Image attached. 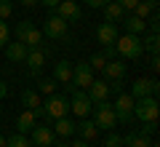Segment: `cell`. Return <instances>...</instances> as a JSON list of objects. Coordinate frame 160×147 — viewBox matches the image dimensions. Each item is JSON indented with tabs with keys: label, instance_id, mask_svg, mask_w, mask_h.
Segmentation results:
<instances>
[{
	"label": "cell",
	"instance_id": "cell-1",
	"mask_svg": "<svg viewBox=\"0 0 160 147\" xmlns=\"http://www.w3.org/2000/svg\"><path fill=\"white\" fill-rule=\"evenodd\" d=\"M115 51L120 54L123 59H142L144 54V45H142V38L139 35H118V40H115Z\"/></svg>",
	"mask_w": 160,
	"mask_h": 147
},
{
	"label": "cell",
	"instance_id": "cell-2",
	"mask_svg": "<svg viewBox=\"0 0 160 147\" xmlns=\"http://www.w3.org/2000/svg\"><path fill=\"white\" fill-rule=\"evenodd\" d=\"M91 113H93V123L96 129H104V131H112L118 126V118H115V107L104 99V102H93L91 104Z\"/></svg>",
	"mask_w": 160,
	"mask_h": 147
},
{
	"label": "cell",
	"instance_id": "cell-3",
	"mask_svg": "<svg viewBox=\"0 0 160 147\" xmlns=\"http://www.w3.org/2000/svg\"><path fill=\"white\" fill-rule=\"evenodd\" d=\"M158 96H142V99H133V118L142 120V123H152L158 120Z\"/></svg>",
	"mask_w": 160,
	"mask_h": 147
},
{
	"label": "cell",
	"instance_id": "cell-4",
	"mask_svg": "<svg viewBox=\"0 0 160 147\" xmlns=\"http://www.w3.org/2000/svg\"><path fill=\"white\" fill-rule=\"evenodd\" d=\"M16 40H22L27 48H40V43H43V32H40L29 19H24V22L16 24Z\"/></svg>",
	"mask_w": 160,
	"mask_h": 147
},
{
	"label": "cell",
	"instance_id": "cell-5",
	"mask_svg": "<svg viewBox=\"0 0 160 147\" xmlns=\"http://www.w3.org/2000/svg\"><path fill=\"white\" fill-rule=\"evenodd\" d=\"M43 110H46V118H64V115H69V99L64 94H51L43 102Z\"/></svg>",
	"mask_w": 160,
	"mask_h": 147
},
{
	"label": "cell",
	"instance_id": "cell-6",
	"mask_svg": "<svg viewBox=\"0 0 160 147\" xmlns=\"http://www.w3.org/2000/svg\"><path fill=\"white\" fill-rule=\"evenodd\" d=\"M115 118H118V123H131L133 120V96L126 94V91H120L118 96H115Z\"/></svg>",
	"mask_w": 160,
	"mask_h": 147
},
{
	"label": "cell",
	"instance_id": "cell-7",
	"mask_svg": "<svg viewBox=\"0 0 160 147\" xmlns=\"http://www.w3.org/2000/svg\"><path fill=\"white\" fill-rule=\"evenodd\" d=\"M69 83H72V88H83L86 91L88 86L93 83V70L88 62H78L72 64V78H69Z\"/></svg>",
	"mask_w": 160,
	"mask_h": 147
},
{
	"label": "cell",
	"instance_id": "cell-8",
	"mask_svg": "<svg viewBox=\"0 0 160 147\" xmlns=\"http://www.w3.org/2000/svg\"><path fill=\"white\" fill-rule=\"evenodd\" d=\"M67 29H69V24L64 22L59 13H51V16L46 19V24H43L40 32L46 35V38H51V40H62V38H67Z\"/></svg>",
	"mask_w": 160,
	"mask_h": 147
},
{
	"label": "cell",
	"instance_id": "cell-9",
	"mask_svg": "<svg viewBox=\"0 0 160 147\" xmlns=\"http://www.w3.org/2000/svg\"><path fill=\"white\" fill-rule=\"evenodd\" d=\"M91 99H88V94L83 88H72V99H69V113L75 115V118H86L88 113H91Z\"/></svg>",
	"mask_w": 160,
	"mask_h": 147
},
{
	"label": "cell",
	"instance_id": "cell-10",
	"mask_svg": "<svg viewBox=\"0 0 160 147\" xmlns=\"http://www.w3.org/2000/svg\"><path fill=\"white\" fill-rule=\"evenodd\" d=\"M160 94V83L155 78H139L131 86V96L133 99H142V96H158Z\"/></svg>",
	"mask_w": 160,
	"mask_h": 147
},
{
	"label": "cell",
	"instance_id": "cell-11",
	"mask_svg": "<svg viewBox=\"0 0 160 147\" xmlns=\"http://www.w3.org/2000/svg\"><path fill=\"white\" fill-rule=\"evenodd\" d=\"M32 134V144L35 147H53V142H56V134L51 131V126H40V123H35V129L29 131Z\"/></svg>",
	"mask_w": 160,
	"mask_h": 147
},
{
	"label": "cell",
	"instance_id": "cell-12",
	"mask_svg": "<svg viewBox=\"0 0 160 147\" xmlns=\"http://www.w3.org/2000/svg\"><path fill=\"white\" fill-rule=\"evenodd\" d=\"M118 35H120V29H118V24H115V22H102L96 27V40L102 45H115Z\"/></svg>",
	"mask_w": 160,
	"mask_h": 147
},
{
	"label": "cell",
	"instance_id": "cell-13",
	"mask_svg": "<svg viewBox=\"0 0 160 147\" xmlns=\"http://www.w3.org/2000/svg\"><path fill=\"white\" fill-rule=\"evenodd\" d=\"M22 104L27 110H32L38 118H40V115H46V110H43V99H40V94L35 88H24L22 91Z\"/></svg>",
	"mask_w": 160,
	"mask_h": 147
},
{
	"label": "cell",
	"instance_id": "cell-14",
	"mask_svg": "<svg viewBox=\"0 0 160 147\" xmlns=\"http://www.w3.org/2000/svg\"><path fill=\"white\" fill-rule=\"evenodd\" d=\"M75 134H78L80 139H86V142H93V139H99L102 129H96V123H93V120L80 118V123H75Z\"/></svg>",
	"mask_w": 160,
	"mask_h": 147
},
{
	"label": "cell",
	"instance_id": "cell-15",
	"mask_svg": "<svg viewBox=\"0 0 160 147\" xmlns=\"http://www.w3.org/2000/svg\"><path fill=\"white\" fill-rule=\"evenodd\" d=\"M56 13H59L67 24H69V22H80V6L75 3V0H62V3L56 6Z\"/></svg>",
	"mask_w": 160,
	"mask_h": 147
},
{
	"label": "cell",
	"instance_id": "cell-16",
	"mask_svg": "<svg viewBox=\"0 0 160 147\" xmlns=\"http://www.w3.org/2000/svg\"><path fill=\"white\" fill-rule=\"evenodd\" d=\"M86 94H88L91 102H104V99L109 96V83L107 80H93V83L86 88Z\"/></svg>",
	"mask_w": 160,
	"mask_h": 147
},
{
	"label": "cell",
	"instance_id": "cell-17",
	"mask_svg": "<svg viewBox=\"0 0 160 147\" xmlns=\"http://www.w3.org/2000/svg\"><path fill=\"white\" fill-rule=\"evenodd\" d=\"M102 72H104L107 80H123V78H126V64L120 62V59H109V62L104 64Z\"/></svg>",
	"mask_w": 160,
	"mask_h": 147
},
{
	"label": "cell",
	"instance_id": "cell-18",
	"mask_svg": "<svg viewBox=\"0 0 160 147\" xmlns=\"http://www.w3.org/2000/svg\"><path fill=\"white\" fill-rule=\"evenodd\" d=\"M24 62H27V67H29V72H32V75H40L43 64H46V54L40 51V48H29Z\"/></svg>",
	"mask_w": 160,
	"mask_h": 147
},
{
	"label": "cell",
	"instance_id": "cell-19",
	"mask_svg": "<svg viewBox=\"0 0 160 147\" xmlns=\"http://www.w3.org/2000/svg\"><path fill=\"white\" fill-rule=\"evenodd\" d=\"M27 45L22 43V40H16V43H6V59L8 62H24L27 59Z\"/></svg>",
	"mask_w": 160,
	"mask_h": 147
},
{
	"label": "cell",
	"instance_id": "cell-20",
	"mask_svg": "<svg viewBox=\"0 0 160 147\" xmlns=\"http://www.w3.org/2000/svg\"><path fill=\"white\" fill-rule=\"evenodd\" d=\"M35 123H38V115H35L32 110L24 107V113L16 118V131H19V134H29V131L35 129Z\"/></svg>",
	"mask_w": 160,
	"mask_h": 147
},
{
	"label": "cell",
	"instance_id": "cell-21",
	"mask_svg": "<svg viewBox=\"0 0 160 147\" xmlns=\"http://www.w3.org/2000/svg\"><path fill=\"white\" fill-rule=\"evenodd\" d=\"M123 29L131 32V35H142L144 29H147V22L139 19L136 13H126V16H123Z\"/></svg>",
	"mask_w": 160,
	"mask_h": 147
},
{
	"label": "cell",
	"instance_id": "cell-22",
	"mask_svg": "<svg viewBox=\"0 0 160 147\" xmlns=\"http://www.w3.org/2000/svg\"><path fill=\"white\" fill-rule=\"evenodd\" d=\"M69 78H72V62L59 59V62L53 64V80H56V83H69Z\"/></svg>",
	"mask_w": 160,
	"mask_h": 147
},
{
	"label": "cell",
	"instance_id": "cell-23",
	"mask_svg": "<svg viewBox=\"0 0 160 147\" xmlns=\"http://www.w3.org/2000/svg\"><path fill=\"white\" fill-rule=\"evenodd\" d=\"M51 131L56 136H62V139H64V136H72L75 134V120L67 118V115H64V118H56V123L51 126Z\"/></svg>",
	"mask_w": 160,
	"mask_h": 147
},
{
	"label": "cell",
	"instance_id": "cell-24",
	"mask_svg": "<svg viewBox=\"0 0 160 147\" xmlns=\"http://www.w3.org/2000/svg\"><path fill=\"white\" fill-rule=\"evenodd\" d=\"M104 16H107V22H123L126 11H123V6H120L118 0H109L107 6H104Z\"/></svg>",
	"mask_w": 160,
	"mask_h": 147
},
{
	"label": "cell",
	"instance_id": "cell-25",
	"mask_svg": "<svg viewBox=\"0 0 160 147\" xmlns=\"http://www.w3.org/2000/svg\"><path fill=\"white\" fill-rule=\"evenodd\" d=\"M155 11H158V0H139L131 13H136L139 19H147L149 13H155Z\"/></svg>",
	"mask_w": 160,
	"mask_h": 147
},
{
	"label": "cell",
	"instance_id": "cell-26",
	"mask_svg": "<svg viewBox=\"0 0 160 147\" xmlns=\"http://www.w3.org/2000/svg\"><path fill=\"white\" fill-rule=\"evenodd\" d=\"M123 147H149V136L144 134H126L123 136Z\"/></svg>",
	"mask_w": 160,
	"mask_h": 147
},
{
	"label": "cell",
	"instance_id": "cell-27",
	"mask_svg": "<svg viewBox=\"0 0 160 147\" xmlns=\"http://www.w3.org/2000/svg\"><path fill=\"white\" fill-rule=\"evenodd\" d=\"M6 147H32V142L27 139V134H19V131H13V134L6 139Z\"/></svg>",
	"mask_w": 160,
	"mask_h": 147
},
{
	"label": "cell",
	"instance_id": "cell-28",
	"mask_svg": "<svg viewBox=\"0 0 160 147\" xmlns=\"http://www.w3.org/2000/svg\"><path fill=\"white\" fill-rule=\"evenodd\" d=\"M142 45H144V51H149V54H158V51H160V35H158V32H149L147 38L142 40Z\"/></svg>",
	"mask_w": 160,
	"mask_h": 147
},
{
	"label": "cell",
	"instance_id": "cell-29",
	"mask_svg": "<svg viewBox=\"0 0 160 147\" xmlns=\"http://www.w3.org/2000/svg\"><path fill=\"white\" fill-rule=\"evenodd\" d=\"M38 94H56V80L53 78H43V80H38Z\"/></svg>",
	"mask_w": 160,
	"mask_h": 147
},
{
	"label": "cell",
	"instance_id": "cell-30",
	"mask_svg": "<svg viewBox=\"0 0 160 147\" xmlns=\"http://www.w3.org/2000/svg\"><path fill=\"white\" fill-rule=\"evenodd\" d=\"M104 147H123V136H120V134H115V129H112V131H107Z\"/></svg>",
	"mask_w": 160,
	"mask_h": 147
},
{
	"label": "cell",
	"instance_id": "cell-31",
	"mask_svg": "<svg viewBox=\"0 0 160 147\" xmlns=\"http://www.w3.org/2000/svg\"><path fill=\"white\" fill-rule=\"evenodd\" d=\"M88 64H91V70H99V72H102L104 64H107V59H104V54H93V56L88 59Z\"/></svg>",
	"mask_w": 160,
	"mask_h": 147
},
{
	"label": "cell",
	"instance_id": "cell-32",
	"mask_svg": "<svg viewBox=\"0 0 160 147\" xmlns=\"http://www.w3.org/2000/svg\"><path fill=\"white\" fill-rule=\"evenodd\" d=\"M11 13H13V3H11V0H0V19L6 22Z\"/></svg>",
	"mask_w": 160,
	"mask_h": 147
},
{
	"label": "cell",
	"instance_id": "cell-33",
	"mask_svg": "<svg viewBox=\"0 0 160 147\" xmlns=\"http://www.w3.org/2000/svg\"><path fill=\"white\" fill-rule=\"evenodd\" d=\"M8 24L3 22V19H0V48H6V43H8Z\"/></svg>",
	"mask_w": 160,
	"mask_h": 147
},
{
	"label": "cell",
	"instance_id": "cell-34",
	"mask_svg": "<svg viewBox=\"0 0 160 147\" xmlns=\"http://www.w3.org/2000/svg\"><path fill=\"white\" fill-rule=\"evenodd\" d=\"M118 3L123 6V11H126V13H131L133 8H136V3H139V0H118Z\"/></svg>",
	"mask_w": 160,
	"mask_h": 147
},
{
	"label": "cell",
	"instance_id": "cell-35",
	"mask_svg": "<svg viewBox=\"0 0 160 147\" xmlns=\"http://www.w3.org/2000/svg\"><path fill=\"white\" fill-rule=\"evenodd\" d=\"M83 3H86L88 8H104V6L109 3V0H83Z\"/></svg>",
	"mask_w": 160,
	"mask_h": 147
},
{
	"label": "cell",
	"instance_id": "cell-36",
	"mask_svg": "<svg viewBox=\"0 0 160 147\" xmlns=\"http://www.w3.org/2000/svg\"><path fill=\"white\" fill-rule=\"evenodd\" d=\"M19 6H24V8H35L38 6V0H16Z\"/></svg>",
	"mask_w": 160,
	"mask_h": 147
},
{
	"label": "cell",
	"instance_id": "cell-37",
	"mask_svg": "<svg viewBox=\"0 0 160 147\" xmlns=\"http://www.w3.org/2000/svg\"><path fill=\"white\" fill-rule=\"evenodd\" d=\"M38 3H43V6H48V8H56L62 0H38Z\"/></svg>",
	"mask_w": 160,
	"mask_h": 147
},
{
	"label": "cell",
	"instance_id": "cell-38",
	"mask_svg": "<svg viewBox=\"0 0 160 147\" xmlns=\"http://www.w3.org/2000/svg\"><path fill=\"white\" fill-rule=\"evenodd\" d=\"M8 96V86H6V80H0V99H6Z\"/></svg>",
	"mask_w": 160,
	"mask_h": 147
},
{
	"label": "cell",
	"instance_id": "cell-39",
	"mask_svg": "<svg viewBox=\"0 0 160 147\" xmlns=\"http://www.w3.org/2000/svg\"><path fill=\"white\" fill-rule=\"evenodd\" d=\"M69 147H88V142H86V139H80V136H78V139H75V142H72Z\"/></svg>",
	"mask_w": 160,
	"mask_h": 147
},
{
	"label": "cell",
	"instance_id": "cell-40",
	"mask_svg": "<svg viewBox=\"0 0 160 147\" xmlns=\"http://www.w3.org/2000/svg\"><path fill=\"white\" fill-rule=\"evenodd\" d=\"M152 70H160V59H158V54H152V64H149Z\"/></svg>",
	"mask_w": 160,
	"mask_h": 147
},
{
	"label": "cell",
	"instance_id": "cell-41",
	"mask_svg": "<svg viewBox=\"0 0 160 147\" xmlns=\"http://www.w3.org/2000/svg\"><path fill=\"white\" fill-rule=\"evenodd\" d=\"M0 147H6V136L3 134H0Z\"/></svg>",
	"mask_w": 160,
	"mask_h": 147
},
{
	"label": "cell",
	"instance_id": "cell-42",
	"mask_svg": "<svg viewBox=\"0 0 160 147\" xmlns=\"http://www.w3.org/2000/svg\"><path fill=\"white\" fill-rule=\"evenodd\" d=\"M32 147H35V144H32Z\"/></svg>",
	"mask_w": 160,
	"mask_h": 147
}]
</instances>
